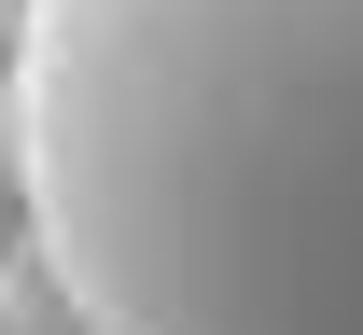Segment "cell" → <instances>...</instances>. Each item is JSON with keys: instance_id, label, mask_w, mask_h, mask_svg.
<instances>
[{"instance_id": "obj_1", "label": "cell", "mask_w": 363, "mask_h": 335, "mask_svg": "<svg viewBox=\"0 0 363 335\" xmlns=\"http://www.w3.org/2000/svg\"><path fill=\"white\" fill-rule=\"evenodd\" d=\"M0 168L84 335H363V0H28Z\"/></svg>"}, {"instance_id": "obj_2", "label": "cell", "mask_w": 363, "mask_h": 335, "mask_svg": "<svg viewBox=\"0 0 363 335\" xmlns=\"http://www.w3.org/2000/svg\"><path fill=\"white\" fill-rule=\"evenodd\" d=\"M14 14H28V0H0V56H14Z\"/></svg>"}]
</instances>
